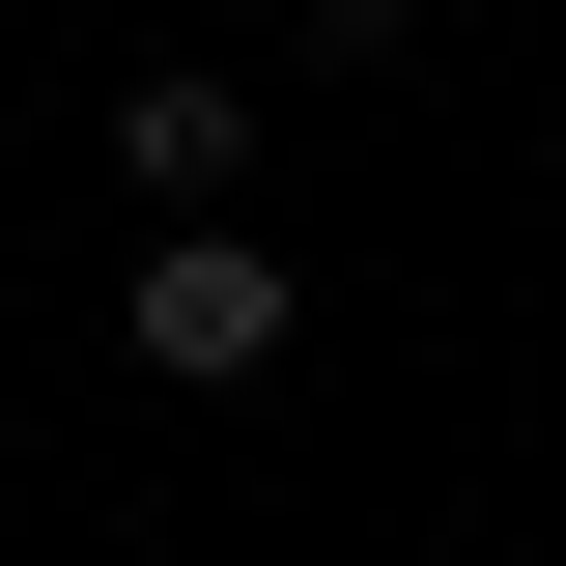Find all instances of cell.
I'll use <instances>...</instances> for the list:
<instances>
[{"label":"cell","mask_w":566,"mask_h":566,"mask_svg":"<svg viewBox=\"0 0 566 566\" xmlns=\"http://www.w3.org/2000/svg\"><path fill=\"white\" fill-rule=\"evenodd\" d=\"M283 312H312V283H283L255 227H142V283H114V340L170 368V397H255V368H283Z\"/></svg>","instance_id":"cell-1"},{"label":"cell","mask_w":566,"mask_h":566,"mask_svg":"<svg viewBox=\"0 0 566 566\" xmlns=\"http://www.w3.org/2000/svg\"><path fill=\"white\" fill-rule=\"evenodd\" d=\"M227 170H255V85H227V57H142V85H114V199L227 227Z\"/></svg>","instance_id":"cell-2"},{"label":"cell","mask_w":566,"mask_h":566,"mask_svg":"<svg viewBox=\"0 0 566 566\" xmlns=\"http://www.w3.org/2000/svg\"><path fill=\"white\" fill-rule=\"evenodd\" d=\"M397 29H424V0H312V57H397Z\"/></svg>","instance_id":"cell-3"}]
</instances>
